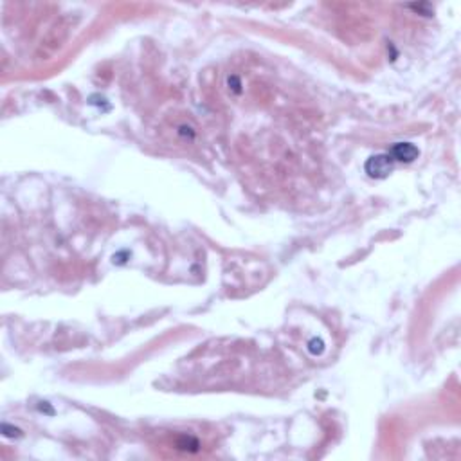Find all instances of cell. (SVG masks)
Returning a JSON list of instances; mask_svg holds the SVG:
<instances>
[{"instance_id": "cell-2", "label": "cell", "mask_w": 461, "mask_h": 461, "mask_svg": "<svg viewBox=\"0 0 461 461\" xmlns=\"http://www.w3.org/2000/svg\"><path fill=\"white\" fill-rule=\"evenodd\" d=\"M420 152L415 145L411 143H396L391 148V154L389 157L395 158V160H400V162H413L415 158H418Z\"/></svg>"}, {"instance_id": "cell-3", "label": "cell", "mask_w": 461, "mask_h": 461, "mask_svg": "<svg viewBox=\"0 0 461 461\" xmlns=\"http://www.w3.org/2000/svg\"><path fill=\"white\" fill-rule=\"evenodd\" d=\"M308 349H310L313 355L321 353L322 349H324V342H322L321 339H313V340H310V346H308Z\"/></svg>"}, {"instance_id": "cell-4", "label": "cell", "mask_w": 461, "mask_h": 461, "mask_svg": "<svg viewBox=\"0 0 461 461\" xmlns=\"http://www.w3.org/2000/svg\"><path fill=\"white\" fill-rule=\"evenodd\" d=\"M2 431H4V434L5 436H9V438H18V436H22V433H20V429H13V427H9L7 424H4L2 425Z\"/></svg>"}, {"instance_id": "cell-1", "label": "cell", "mask_w": 461, "mask_h": 461, "mask_svg": "<svg viewBox=\"0 0 461 461\" xmlns=\"http://www.w3.org/2000/svg\"><path fill=\"white\" fill-rule=\"evenodd\" d=\"M364 169L371 178H386L393 169V158L387 154L373 155L366 160Z\"/></svg>"}]
</instances>
